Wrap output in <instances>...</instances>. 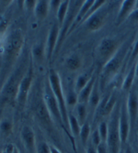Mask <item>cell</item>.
Instances as JSON below:
<instances>
[{
    "label": "cell",
    "instance_id": "1",
    "mask_svg": "<svg viewBox=\"0 0 138 153\" xmlns=\"http://www.w3.org/2000/svg\"><path fill=\"white\" fill-rule=\"evenodd\" d=\"M128 52V48L125 44H122L117 53L110 59L101 69V81L104 85L109 83L118 74L124 62Z\"/></svg>",
    "mask_w": 138,
    "mask_h": 153
},
{
    "label": "cell",
    "instance_id": "2",
    "mask_svg": "<svg viewBox=\"0 0 138 153\" xmlns=\"http://www.w3.org/2000/svg\"><path fill=\"white\" fill-rule=\"evenodd\" d=\"M48 81H49L48 83L50 85V88L58 102L61 115H62V119L64 122V126L69 127V122H68L69 114L67 112V106L65 104V96L63 92L62 82H61V78L59 76V74L55 70H53V69H51L49 72Z\"/></svg>",
    "mask_w": 138,
    "mask_h": 153
},
{
    "label": "cell",
    "instance_id": "3",
    "mask_svg": "<svg viewBox=\"0 0 138 153\" xmlns=\"http://www.w3.org/2000/svg\"><path fill=\"white\" fill-rule=\"evenodd\" d=\"M122 45L114 38H103L95 50V56L103 66L117 53Z\"/></svg>",
    "mask_w": 138,
    "mask_h": 153
},
{
    "label": "cell",
    "instance_id": "4",
    "mask_svg": "<svg viewBox=\"0 0 138 153\" xmlns=\"http://www.w3.org/2000/svg\"><path fill=\"white\" fill-rule=\"evenodd\" d=\"M24 43V36L20 30H13L8 39L5 46V58L6 62H12L20 55Z\"/></svg>",
    "mask_w": 138,
    "mask_h": 153
},
{
    "label": "cell",
    "instance_id": "5",
    "mask_svg": "<svg viewBox=\"0 0 138 153\" xmlns=\"http://www.w3.org/2000/svg\"><path fill=\"white\" fill-rule=\"evenodd\" d=\"M120 110V109H119ZM119 112H115L109 122V136L107 140V147L109 153H120L122 143L118 128Z\"/></svg>",
    "mask_w": 138,
    "mask_h": 153
},
{
    "label": "cell",
    "instance_id": "6",
    "mask_svg": "<svg viewBox=\"0 0 138 153\" xmlns=\"http://www.w3.org/2000/svg\"><path fill=\"white\" fill-rule=\"evenodd\" d=\"M83 3H84V1H69V8H68L67 15L65 17V19H64L63 25L61 26L62 27L60 29L59 40H58V44H57L58 47L62 44L64 38L68 35L69 30L71 29V27L76 19V17L77 15L81 6L83 5Z\"/></svg>",
    "mask_w": 138,
    "mask_h": 153
},
{
    "label": "cell",
    "instance_id": "7",
    "mask_svg": "<svg viewBox=\"0 0 138 153\" xmlns=\"http://www.w3.org/2000/svg\"><path fill=\"white\" fill-rule=\"evenodd\" d=\"M131 120L128 115V110L126 105V101L122 102L120 110H119V120H118V128H119V135L122 146L125 145L129 137L130 130H131Z\"/></svg>",
    "mask_w": 138,
    "mask_h": 153
},
{
    "label": "cell",
    "instance_id": "8",
    "mask_svg": "<svg viewBox=\"0 0 138 153\" xmlns=\"http://www.w3.org/2000/svg\"><path fill=\"white\" fill-rule=\"evenodd\" d=\"M44 103L48 110V112L52 117V119H53L54 121L58 122L59 124L64 125L63 119H62V115H61V111H60V107L58 105V102L55 98L54 94H52L50 85L48 83V85L46 86L44 92Z\"/></svg>",
    "mask_w": 138,
    "mask_h": 153
},
{
    "label": "cell",
    "instance_id": "9",
    "mask_svg": "<svg viewBox=\"0 0 138 153\" xmlns=\"http://www.w3.org/2000/svg\"><path fill=\"white\" fill-rule=\"evenodd\" d=\"M20 72H16L13 74L10 78L8 80V82L5 83V85L2 89V97L3 99L7 101H12L16 100L17 98V94H18V89L19 85L24 76H20Z\"/></svg>",
    "mask_w": 138,
    "mask_h": 153
},
{
    "label": "cell",
    "instance_id": "10",
    "mask_svg": "<svg viewBox=\"0 0 138 153\" xmlns=\"http://www.w3.org/2000/svg\"><path fill=\"white\" fill-rule=\"evenodd\" d=\"M116 105H117V96L114 93H112L109 96L101 99L99 105L95 109L94 118L97 119L100 117H108L110 114H112Z\"/></svg>",
    "mask_w": 138,
    "mask_h": 153
},
{
    "label": "cell",
    "instance_id": "11",
    "mask_svg": "<svg viewBox=\"0 0 138 153\" xmlns=\"http://www.w3.org/2000/svg\"><path fill=\"white\" fill-rule=\"evenodd\" d=\"M107 11L102 8L98 10L96 13H94L91 17H89L88 19L84 21L86 29L90 32H95L100 30L101 27L106 24L107 21Z\"/></svg>",
    "mask_w": 138,
    "mask_h": 153
},
{
    "label": "cell",
    "instance_id": "12",
    "mask_svg": "<svg viewBox=\"0 0 138 153\" xmlns=\"http://www.w3.org/2000/svg\"><path fill=\"white\" fill-rule=\"evenodd\" d=\"M59 35H60V27L58 24H54L51 27L49 30V34L47 37V41H46V58L48 60H51L52 57L53 52L55 51L56 46L58 44L59 40Z\"/></svg>",
    "mask_w": 138,
    "mask_h": 153
},
{
    "label": "cell",
    "instance_id": "13",
    "mask_svg": "<svg viewBox=\"0 0 138 153\" xmlns=\"http://www.w3.org/2000/svg\"><path fill=\"white\" fill-rule=\"evenodd\" d=\"M138 1L135 0H124L122 2V5L118 10L117 17H116V25H121L123 21L129 19L132 12L137 7Z\"/></svg>",
    "mask_w": 138,
    "mask_h": 153
},
{
    "label": "cell",
    "instance_id": "14",
    "mask_svg": "<svg viewBox=\"0 0 138 153\" xmlns=\"http://www.w3.org/2000/svg\"><path fill=\"white\" fill-rule=\"evenodd\" d=\"M20 137L27 151L29 153H36V138L32 128L28 126L23 127L20 132Z\"/></svg>",
    "mask_w": 138,
    "mask_h": 153
},
{
    "label": "cell",
    "instance_id": "15",
    "mask_svg": "<svg viewBox=\"0 0 138 153\" xmlns=\"http://www.w3.org/2000/svg\"><path fill=\"white\" fill-rule=\"evenodd\" d=\"M32 74H26L20 83L19 85V89H18V94H17V102L20 105H24L27 98H28V95H29V92L32 86Z\"/></svg>",
    "mask_w": 138,
    "mask_h": 153
},
{
    "label": "cell",
    "instance_id": "16",
    "mask_svg": "<svg viewBox=\"0 0 138 153\" xmlns=\"http://www.w3.org/2000/svg\"><path fill=\"white\" fill-rule=\"evenodd\" d=\"M126 105L128 110V115L131 120L132 126L135 123L138 117V94L135 91H131L128 94Z\"/></svg>",
    "mask_w": 138,
    "mask_h": 153
},
{
    "label": "cell",
    "instance_id": "17",
    "mask_svg": "<svg viewBox=\"0 0 138 153\" xmlns=\"http://www.w3.org/2000/svg\"><path fill=\"white\" fill-rule=\"evenodd\" d=\"M93 3H94V0H85L84 3H83V5L81 6L78 13H77V15L76 17V19H75L72 27H71V29L69 30L68 34H70L76 29V27H77L80 24H82L83 22H84L87 14H88V10H89V8H90V7L92 6Z\"/></svg>",
    "mask_w": 138,
    "mask_h": 153
},
{
    "label": "cell",
    "instance_id": "18",
    "mask_svg": "<svg viewBox=\"0 0 138 153\" xmlns=\"http://www.w3.org/2000/svg\"><path fill=\"white\" fill-rule=\"evenodd\" d=\"M97 82V77L96 75H93L88 85L83 88L77 94H78V103H86L88 104V101L89 99V96L91 94V92L94 88V85Z\"/></svg>",
    "mask_w": 138,
    "mask_h": 153
},
{
    "label": "cell",
    "instance_id": "19",
    "mask_svg": "<svg viewBox=\"0 0 138 153\" xmlns=\"http://www.w3.org/2000/svg\"><path fill=\"white\" fill-rule=\"evenodd\" d=\"M49 10H50L49 1H45V0H40V1H37L36 7L34 8L35 17L39 20H44V19H45L47 18Z\"/></svg>",
    "mask_w": 138,
    "mask_h": 153
},
{
    "label": "cell",
    "instance_id": "20",
    "mask_svg": "<svg viewBox=\"0 0 138 153\" xmlns=\"http://www.w3.org/2000/svg\"><path fill=\"white\" fill-rule=\"evenodd\" d=\"M100 101H101V96H100V83L98 80H97L94 85V88L91 92V94L89 96V99L88 101V105L90 108L96 109V107L99 105Z\"/></svg>",
    "mask_w": 138,
    "mask_h": 153
},
{
    "label": "cell",
    "instance_id": "21",
    "mask_svg": "<svg viewBox=\"0 0 138 153\" xmlns=\"http://www.w3.org/2000/svg\"><path fill=\"white\" fill-rule=\"evenodd\" d=\"M64 64L69 71L76 72L80 69V67L82 65V61L77 54H73L65 60Z\"/></svg>",
    "mask_w": 138,
    "mask_h": 153
},
{
    "label": "cell",
    "instance_id": "22",
    "mask_svg": "<svg viewBox=\"0 0 138 153\" xmlns=\"http://www.w3.org/2000/svg\"><path fill=\"white\" fill-rule=\"evenodd\" d=\"M134 80H135V64H134L131 67L130 71L125 75V77H124L122 83V89L123 91H129L134 85Z\"/></svg>",
    "mask_w": 138,
    "mask_h": 153
},
{
    "label": "cell",
    "instance_id": "23",
    "mask_svg": "<svg viewBox=\"0 0 138 153\" xmlns=\"http://www.w3.org/2000/svg\"><path fill=\"white\" fill-rule=\"evenodd\" d=\"M76 117L82 126L85 122H87L88 117V105L86 103H78L76 106Z\"/></svg>",
    "mask_w": 138,
    "mask_h": 153
},
{
    "label": "cell",
    "instance_id": "24",
    "mask_svg": "<svg viewBox=\"0 0 138 153\" xmlns=\"http://www.w3.org/2000/svg\"><path fill=\"white\" fill-rule=\"evenodd\" d=\"M68 122H69V128L71 130V133L74 137H79L81 125L77 120L76 117L73 114L68 115Z\"/></svg>",
    "mask_w": 138,
    "mask_h": 153
},
{
    "label": "cell",
    "instance_id": "25",
    "mask_svg": "<svg viewBox=\"0 0 138 153\" xmlns=\"http://www.w3.org/2000/svg\"><path fill=\"white\" fill-rule=\"evenodd\" d=\"M68 8H69V1L65 0V1H62L60 7H58L57 11H56V17H57V21H58V25L62 26L65 17L67 15L68 12Z\"/></svg>",
    "mask_w": 138,
    "mask_h": 153
},
{
    "label": "cell",
    "instance_id": "26",
    "mask_svg": "<svg viewBox=\"0 0 138 153\" xmlns=\"http://www.w3.org/2000/svg\"><path fill=\"white\" fill-rule=\"evenodd\" d=\"M93 75H88V74H80L77 76L76 82H75V91L78 94L83 88H84L88 82H89V80L91 79Z\"/></svg>",
    "mask_w": 138,
    "mask_h": 153
},
{
    "label": "cell",
    "instance_id": "27",
    "mask_svg": "<svg viewBox=\"0 0 138 153\" xmlns=\"http://www.w3.org/2000/svg\"><path fill=\"white\" fill-rule=\"evenodd\" d=\"M90 125L88 122H85L84 124L81 126V129H80V134H79V137L81 140V142L83 143V145H86L88 143V140L90 137Z\"/></svg>",
    "mask_w": 138,
    "mask_h": 153
},
{
    "label": "cell",
    "instance_id": "28",
    "mask_svg": "<svg viewBox=\"0 0 138 153\" xmlns=\"http://www.w3.org/2000/svg\"><path fill=\"white\" fill-rule=\"evenodd\" d=\"M36 113H37L38 117L41 120H44L46 123L50 122L51 119H52V117H51V116H50V114H49L48 110H47V108H46V106H45L44 102L38 105L37 109H36Z\"/></svg>",
    "mask_w": 138,
    "mask_h": 153
},
{
    "label": "cell",
    "instance_id": "29",
    "mask_svg": "<svg viewBox=\"0 0 138 153\" xmlns=\"http://www.w3.org/2000/svg\"><path fill=\"white\" fill-rule=\"evenodd\" d=\"M32 55L36 61L40 62L43 61L44 57L46 55L45 46L43 44H37L32 48Z\"/></svg>",
    "mask_w": 138,
    "mask_h": 153
},
{
    "label": "cell",
    "instance_id": "30",
    "mask_svg": "<svg viewBox=\"0 0 138 153\" xmlns=\"http://www.w3.org/2000/svg\"><path fill=\"white\" fill-rule=\"evenodd\" d=\"M97 129H98V131H99V134H100V138H101V141L107 143L108 136H109V123L105 120L100 121Z\"/></svg>",
    "mask_w": 138,
    "mask_h": 153
},
{
    "label": "cell",
    "instance_id": "31",
    "mask_svg": "<svg viewBox=\"0 0 138 153\" xmlns=\"http://www.w3.org/2000/svg\"><path fill=\"white\" fill-rule=\"evenodd\" d=\"M66 106H76L78 104V94L75 90L69 91L65 95Z\"/></svg>",
    "mask_w": 138,
    "mask_h": 153
},
{
    "label": "cell",
    "instance_id": "32",
    "mask_svg": "<svg viewBox=\"0 0 138 153\" xmlns=\"http://www.w3.org/2000/svg\"><path fill=\"white\" fill-rule=\"evenodd\" d=\"M12 131V125L9 121L4 120L0 123V132L5 136H8Z\"/></svg>",
    "mask_w": 138,
    "mask_h": 153
},
{
    "label": "cell",
    "instance_id": "33",
    "mask_svg": "<svg viewBox=\"0 0 138 153\" xmlns=\"http://www.w3.org/2000/svg\"><path fill=\"white\" fill-rule=\"evenodd\" d=\"M90 145H92L93 147H95V148H97L98 147L102 141H101V138H100V134H99V131H98V129H95L92 133H91V135H90Z\"/></svg>",
    "mask_w": 138,
    "mask_h": 153
},
{
    "label": "cell",
    "instance_id": "34",
    "mask_svg": "<svg viewBox=\"0 0 138 153\" xmlns=\"http://www.w3.org/2000/svg\"><path fill=\"white\" fill-rule=\"evenodd\" d=\"M36 153H51L50 146L46 142H40L38 144L36 149Z\"/></svg>",
    "mask_w": 138,
    "mask_h": 153
},
{
    "label": "cell",
    "instance_id": "35",
    "mask_svg": "<svg viewBox=\"0 0 138 153\" xmlns=\"http://www.w3.org/2000/svg\"><path fill=\"white\" fill-rule=\"evenodd\" d=\"M138 56V39H136L135 42L133 44L132 51H131V61H134L135 58Z\"/></svg>",
    "mask_w": 138,
    "mask_h": 153
},
{
    "label": "cell",
    "instance_id": "36",
    "mask_svg": "<svg viewBox=\"0 0 138 153\" xmlns=\"http://www.w3.org/2000/svg\"><path fill=\"white\" fill-rule=\"evenodd\" d=\"M36 4H37V1H35V0H31V1L30 0H26V1H23V5L28 9H33L34 10Z\"/></svg>",
    "mask_w": 138,
    "mask_h": 153
},
{
    "label": "cell",
    "instance_id": "37",
    "mask_svg": "<svg viewBox=\"0 0 138 153\" xmlns=\"http://www.w3.org/2000/svg\"><path fill=\"white\" fill-rule=\"evenodd\" d=\"M96 149H97V150H98V153H109L106 142H101Z\"/></svg>",
    "mask_w": 138,
    "mask_h": 153
},
{
    "label": "cell",
    "instance_id": "38",
    "mask_svg": "<svg viewBox=\"0 0 138 153\" xmlns=\"http://www.w3.org/2000/svg\"><path fill=\"white\" fill-rule=\"evenodd\" d=\"M129 19L132 20L134 23H138V6L132 12V14L129 17Z\"/></svg>",
    "mask_w": 138,
    "mask_h": 153
},
{
    "label": "cell",
    "instance_id": "39",
    "mask_svg": "<svg viewBox=\"0 0 138 153\" xmlns=\"http://www.w3.org/2000/svg\"><path fill=\"white\" fill-rule=\"evenodd\" d=\"M62 1L60 0H52V1H49V4H50V7H52V8H55L57 11L58 7H60Z\"/></svg>",
    "mask_w": 138,
    "mask_h": 153
},
{
    "label": "cell",
    "instance_id": "40",
    "mask_svg": "<svg viewBox=\"0 0 138 153\" xmlns=\"http://www.w3.org/2000/svg\"><path fill=\"white\" fill-rule=\"evenodd\" d=\"M7 26H8L7 20H2L1 22H0V35H1L7 30Z\"/></svg>",
    "mask_w": 138,
    "mask_h": 153
},
{
    "label": "cell",
    "instance_id": "41",
    "mask_svg": "<svg viewBox=\"0 0 138 153\" xmlns=\"http://www.w3.org/2000/svg\"><path fill=\"white\" fill-rule=\"evenodd\" d=\"M14 147L12 144H8L6 146V148L4 149V150L1 152V153H13V150H14Z\"/></svg>",
    "mask_w": 138,
    "mask_h": 153
},
{
    "label": "cell",
    "instance_id": "42",
    "mask_svg": "<svg viewBox=\"0 0 138 153\" xmlns=\"http://www.w3.org/2000/svg\"><path fill=\"white\" fill-rule=\"evenodd\" d=\"M86 153H98V150H97V149L95 147H93L92 145H90L89 147L87 148Z\"/></svg>",
    "mask_w": 138,
    "mask_h": 153
},
{
    "label": "cell",
    "instance_id": "43",
    "mask_svg": "<svg viewBox=\"0 0 138 153\" xmlns=\"http://www.w3.org/2000/svg\"><path fill=\"white\" fill-rule=\"evenodd\" d=\"M50 152L51 153H61L56 148L53 147V146H50Z\"/></svg>",
    "mask_w": 138,
    "mask_h": 153
},
{
    "label": "cell",
    "instance_id": "44",
    "mask_svg": "<svg viewBox=\"0 0 138 153\" xmlns=\"http://www.w3.org/2000/svg\"><path fill=\"white\" fill-rule=\"evenodd\" d=\"M135 80L138 81V60L135 64Z\"/></svg>",
    "mask_w": 138,
    "mask_h": 153
},
{
    "label": "cell",
    "instance_id": "45",
    "mask_svg": "<svg viewBox=\"0 0 138 153\" xmlns=\"http://www.w3.org/2000/svg\"><path fill=\"white\" fill-rule=\"evenodd\" d=\"M124 153H134V150L128 146V147H126L125 150H124Z\"/></svg>",
    "mask_w": 138,
    "mask_h": 153
},
{
    "label": "cell",
    "instance_id": "46",
    "mask_svg": "<svg viewBox=\"0 0 138 153\" xmlns=\"http://www.w3.org/2000/svg\"><path fill=\"white\" fill-rule=\"evenodd\" d=\"M13 153H20V150L18 149V148H16V147H15V148H14Z\"/></svg>",
    "mask_w": 138,
    "mask_h": 153
}]
</instances>
